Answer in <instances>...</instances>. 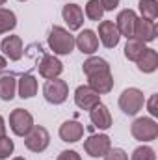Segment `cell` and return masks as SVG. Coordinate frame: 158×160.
<instances>
[{
	"mask_svg": "<svg viewBox=\"0 0 158 160\" xmlns=\"http://www.w3.org/2000/svg\"><path fill=\"white\" fill-rule=\"evenodd\" d=\"M48 47L54 54L67 56L75 48V36H71V32L62 26H52V30L48 34Z\"/></svg>",
	"mask_w": 158,
	"mask_h": 160,
	"instance_id": "obj_1",
	"label": "cell"
},
{
	"mask_svg": "<svg viewBox=\"0 0 158 160\" xmlns=\"http://www.w3.org/2000/svg\"><path fill=\"white\" fill-rule=\"evenodd\" d=\"M143 91L138 88H126L121 97H119V108L126 114V116H136L141 108H143Z\"/></svg>",
	"mask_w": 158,
	"mask_h": 160,
	"instance_id": "obj_2",
	"label": "cell"
},
{
	"mask_svg": "<svg viewBox=\"0 0 158 160\" xmlns=\"http://www.w3.org/2000/svg\"><path fill=\"white\" fill-rule=\"evenodd\" d=\"M69 95V86L65 80L60 78H50L45 82L43 86V97L50 102V104H62L67 101Z\"/></svg>",
	"mask_w": 158,
	"mask_h": 160,
	"instance_id": "obj_3",
	"label": "cell"
},
{
	"mask_svg": "<svg viewBox=\"0 0 158 160\" xmlns=\"http://www.w3.org/2000/svg\"><path fill=\"white\" fill-rule=\"evenodd\" d=\"M130 132L140 142H153L158 138V123L153 118H138L132 123Z\"/></svg>",
	"mask_w": 158,
	"mask_h": 160,
	"instance_id": "obj_4",
	"label": "cell"
},
{
	"mask_svg": "<svg viewBox=\"0 0 158 160\" xmlns=\"http://www.w3.org/2000/svg\"><path fill=\"white\" fill-rule=\"evenodd\" d=\"M50 143V134L45 127L34 125L32 130L24 136V145L26 149H30L32 153H43Z\"/></svg>",
	"mask_w": 158,
	"mask_h": 160,
	"instance_id": "obj_5",
	"label": "cell"
},
{
	"mask_svg": "<svg viewBox=\"0 0 158 160\" xmlns=\"http://www.w3.org/2000/svg\"><path fill=\"white\" fill-rule=\"evenodd\" d=\"M34 127V118L28 110L24 108H15L9 114V128L17 136H26Z\"/></svg>",
	"mask_w": 158,
	"mask_h": 160,
	"instance_id": "obj_6",
	"label": "cell"
},
{
	"mask_svg": "<svg viewBox=\"0 0 158 160\" xmlns=\"http://www.w3.org/2000/svg\"><path fill=\"white\" fill-rule=\"evenodd\" d=\"M110 149H112V142H110V138L106 134H91L84 142V151L93 158L104 157Z\"/></svg>",
	"mask_w": 158,
	"mask_h": 160,
	"instance_id": "obj_7",
	"label": "cell"
},
{
	"mask_svg": "<svg viewBox=\"0 0 158 160\" xmlns=\"http://www.w3.org/2000/svg\"><path fill=\"white\" fill-rule=\"evenodd\" d=\"M37 69H39V75L43 77V78H47V80L58 78V77L62 75V71H63V63H62L56 56L45 54V56L41 58Z\"/></svg>",
	"mask_w": 158,
	"mask_h": 160,
	"instance_id": "obj_8",
	"label": "cell"
},
{
	"mask_svg": "<svg viewBox=\"0 0 158 160\" xmlns=\"http://www.w3.org/2000/svg\"><path fill=\"white\" fill-rule=\"evenodd\" d=\"M99 39L106 48H116L119 45V39H121L117 26L112 21H101L99 22Z\"/></svg>",
	"mask_w": 158,
	"mask_h": 160,
	"instance_id": "obj_9",
	"label": "cell"
},
{
	"mask_svg": "<svg viewBox=\"0 0 158 160\" xmlns=\"http://www.w3.org/2000/svg\"><path fill=\"white\" fill-rule=\"evenodd\" d=\"M75 102L82 110H91L95 104L101 102V95L97 91H93L89 86H78L75 91Z\"/></svg>",
	"mask_w": 158,
	"mask_h": 160,
	"instance_id": "obj_10",
	"label": "cell"
},
{
	"mask_svg": "<svg viewBox=\"0 0 158 160\" xmlns=\"http://www.w3.org/2000/svg\"><path fill=\"white\" fill-rule=\"evenodd\" d=\"M136 19H138V15H136L132 9H123V11H119L117 19H116V26H117L119 36H125L126 39H132Z\"/></svg>",
	"mask_w": 158,
	"mask_h": 160,
	"instance_id": "obj_11",
	"label": "cell"
},
{
	"mask_svg": "<svg viewBox=\"0 0 158 160\" xmlns=\"http://www.w3.org/2000/svg\"><path fill=\"white\" fill-rule=\"evenodd\" d=\"M134 39L141 41V43H151L156 39V24L153 21L147 19H136L134 24Z\"/></svg>",
	"mask_w": 158,
	"mask_h": 160,
	"instance_id": "obj_12",
	"label": "cell"
},
{
	"mask_svg": "<svg viewBox=\"0 0 158 160\" xmlns=\"http://www.w3.org/2000/svg\"><path fill=\"white\" fill-rule=\"evenodd\" d=\"M0 48H2L4 56L9 58L11 62H19L22 58V52H24L22 39L19 36H7V38H4L2 43H0Z\"/></svg>",
	"mask_w": 158,
	"mask_h": 160,
	"instance_id": "obj_13",
	"label": "cell"
},
{
	"mask_svg": "<svg viewBox=\"0 0 158 160\" xmlns=\"http://www.w3.org/2000/svg\"><path fill=\"white\" fill-rule=\"evenodd\" d=\"M89 119L93 123V127H97L99 130H108L112 127V114H110L108 106H104L102 102L95 104L89 110Z\"/></svg>",
	"mask_w": 158,
	"mask_h": 160,
	"instance_id": "obj_14",
	"label": "cell"
},
{
	"mask_svg": "<svg viewBox=\"0 0 158 160\" xmlns=\"http://www.w3.org/2000/svg\"><path fill=\"white\" fill-rule=\"evenodd\" d=\"M87 82H89L87 86H89L93 91H97L99 95L110 93V91H112V88H114V77H112V73H110V71L91 75V77H87Z\"/></svg>",
	"mask_w": 158,
	"mask_h": 160,
	"instance_id": "obj_15",
	"label": "cell"
},
{
	"mask_svg": "<svg viewBox=\"0 0 158 160\" xmlns=\"http://www.w3.org/2000/svg\"><path fill=\"white\" fill-rule=\"evenodd\" d=\"M75 45L82 54H95L99 48V38L93 30H82L75 39Z\"/></svg>",
	"mask_w": 158,
	"mask_h": 160,
	"instance_id": "obj_16",
	"label": "cell"
},
{
	"mask_svg": "<svg viewBox=\"0 0 158 160\" xmlns=\"http://www.w3.org/2000/svg\"><path fill=\"white\" fill-rule=\"evenodd\" d=\"M62 17L67 22L69 30H78L84 24V11L77 4H65L63 9H62Z\"/></svg>",
	"mask_w": 158,
	"mask_h": 160,
	"instance_id": "obj_17",
	"label": "cell"
},
{
	"mask_svg": "<svg viewBox=\"0 0 158 160\" xmlns=\"http://www.w3.org/2000/svg\"><path fill=\"white\" fill-rule=\"evenodd\" d=\"M84 136V125L78 121H65L60 127V138L67 143H75Z\"/></svg>",
	"mask_w": 158,
	"mask_h": 160,
	"instance_id": "obj_18",
	"label": "cell"
},
{
	"mask_svg": "<svg viewBox=\"0 0 158 160\" xmlns=\"http://www.w3.org/2000/svg\"><path fill=\"white\" fill-rule=\"evenodd\" d=\"M86 77H91V75H97V73H106L110 71V63L104 60V58H99V56H91L84 62L82 65Z\"/></svg>",
	"mask_w": 158,
	"mask_h": 160,
	"instance_id": "obj_19",
	"label": "cell"
},
{
	"mask_svg": "<svg viewBox=\"0 0 158 160\" xmlns=\"http://www.w3.org/2000/svg\"><path fill=\"white\" fill-rule=\"evenodd\" d=\"M19 97L21 99H32L36 93H37V80L34 75H22L19 80Z\"/></svg>",
	"mask_w": 158,
	"mask_h": 160,
	"instance_id": "obj_20",
	"label": "cell"
},
{
	"mask_svg": "<svg viewBox=\"0 0 158 160\" xmlns=\"http://www.w3.org/2000/svg\"><path fill=\"white\" fill-rule=\"evenodd\" d=\"M138 63V69L141 73H155L158 67V54L155 48H147L145 54L136 62Z\"/></svg>",
	"mask_w": 158,
	"mask_h": 160,
	"instance_id": "obj_21",
	"label": "cell"
},
{
	"mask_svg": "<svg viewBox=\"0 0 158 160\" xmlns=\"http://www.w3.org/2000/svg\"><path fill=\"white\" fill-rule=\"evenodd\" d=\"M17 91V78L13 75H4L0 77V99L2 101H11Z\"/></svg>",
	"mask_w": 158,
	"mask_h": 160,
	"instance_id": "obj_22",
	"label": "cell"
},
{
	"mask_svg": "<svg viewBox=\"0 0 158 160\" xmlns=\"http://www.w3.org/2000/svg\"><path fill=\"white\" fill-rule=\"evenodd\" d=\"M145 50H147L145 43H141V41L132 38V39L126 41V45H125V58L130 60V62H138L145 54Z\"/></svg>",
	"mask_w": 158,
	"mask_h": 160,
	"instance_id": "obj_23",
	"label": "cell"
},
{
	"mask_svg": "<svg viewBox=\"0 0 158 160\" xmlns=\"http://www.w3.org/2000/svg\"><path fill=\"white\" fill-rule=\"evenodd\" d=\"M140 11H141V19L147 21H156L158 19V2L156 0H140Z\"/></svg>",
	"mask_w": 158,
	"mask_h": 160,
	"instance_id": "obj_24",
	"label": "cell"
},
{
	"mask_svg": "<svg viewBox=\"0 0 158 160\" xmlns=\"http://www.w3.org/2000/svg\"><path fill=\"white\" fill-rule=\"evenodd\" d=\"M17 26V17L11 9H4L0 8V34L11 32Z\"/></svg>",
	"mask_w": 158,
	"mask_h": 160,
	"instance_id": "obj_25",
	"label": "cell"
},
{
	"mask_svg": "<svg viewBox=\"0 0 158 160\" xmlns=\"http://www.w3.org/2000/svg\"><path fill=\"white\" fill-rule=\"evenodd\" d=\"M102 15H104V9H102V6H101L99 0H89L86 4V17L89 21L99 22V21H102Z\"/></svg>",
	"mask_w": 158,
	"mask_h": 160,
	"instance_id": "obj_26",
	"label": "cell"
},
{
	"mask_svg": "<svg viewBox=\"0 0 158 160\" xmlns=\"http://www.w3.org/2000/svg\"><path fill=\"white\" fill-rule=\"evenodd\" d=\"M132 160H156V153H155L153 147L141 145V147L134 149V153H132Z\"/></svg>",
	"mask_w": 158,
	"mask_h": 160,
	"instance_id": "obj_27",
	"label": "cell"
},
{
	"mask_svg": "<svg viewBox=\"0 0 158 160\" xmlns=\"http://www.w3.org/2000/svg\"><path fill=\"white\" fill-rule=\"evenodd\" d=\"M15 149L13 140H9L7 136H0V160H6Z\"/></svg>",
	"mask_w": 158,
	"mask_h": 160,
	"instance_id": "obj_28",
	"label": "cell"
},
{
	"mask_svg": "<svg viewBox=\"0 0 158 160\" xmlns=\"http://www.w3.org/2000/svg\"><path fill=\"white\" fill-rule=\"evenodd\" d=\"M104 160H128V157H126V153H125L123 149L116 147V149H110V151L104 155Z\"/></svg>",
	"mask_w": 158,
	"mask_h": 160,
	"instance_id": "obj_29",
	"label": "cell"
},
{
	"mask_svg": "<svg viewBox=\"0 0 158 160\" xmlns=\"http://www.w3.org/2000/svg\"><path fill=\"white\" fill-rule=\"evenodd\" d=\"M58 160H82L77 151H62Z\"/></svg>",
	"mask_w": 158,
	"mask_h": 160,
	"instance_id": "obj_30",
	"label": "cell"
},
{
	"mask_svg": "<svg viewBox=\"0 0 158 160\" xmlns=\"http://www.w3.org/2000/svg\"><path fill=\"white\" fill-rule=\"evenodd\" d=\"M99 2H101V6H102L104 11H114L119 6V0H99Z\"/></svg>",
	"mask_w": 158,
	"mask_h": 160,
	"instance_id": "obj_31",
	"label": "cell"
},
{
	"mask_svg": "<svg viewBox=\"0 0 158 160\" xmlns=\"http://www.w3.org/2000/svg\"><path fill=\"white\" fill-rule=\"evenodd\" d=\"M156 93L155 95H151V99H149V104H147V108H149V114L153 116V118H156L158 116V108H156Z\"/></svg>",
	"mask_w": 158,
	"mask_h": 160,
	"instance_id": "obj_32",
	"label": "cell"
},
{
	"mask_svg": "<svg viewBox=\"0 0 158 160\" xmlns=\"http://www.w3.org/2000/svg\"><path fill=\"white\" fill-rule=\"evenodd\" d=\"M0 136H6V123H4L2 116H0Z\"/></svg>",
	"mask_w": 158,
	"mask_h": 160,
	"instance_id": "obj_33",
	"label": "cell"
},
{
	"mask_svg": "<svg viewBox=\"0 0 158 160\" xmlns=\"http://www.w3.org/2000/svg\"><path fill=\"white\" fill-rule=\"evenodd\" d=\"M6 67H7V60H6L4 56H0V73H2Z\"/></svg>",
	"mask_w": 158,
	"mask_h": 160,
	"instance_id": "obj_34",
	"label": "cell"
},
{
	"mask_svg": "<svg viewBox=\"0 0 158 160\" xmlns=\"http://www.w3.org/2000/svg\"><path fill=\"white\" fill-rule=\"evenodd\" d=\"M6 2H7V0H0V6H4V4H6Z\"/></svg>",
	"mask_w": 158,
	"mask_h": 160,
	"instance_id": "obj_35",
	"label": "cell"
},
{
	"mask_svg": "<svg viewBox=\"0 0 158 160\" xmlns=\"http://www.w3.org/2000/svg\"><path fill=\"white\" fill-rule=\"evenodd\" d=\"M13 160H26V158H22V157H17V158H13Z\"/></svg>",
	"mask_w": 158,
	"mask_h": 160,
	"instance_id": "obj_36",
	"label": "cell"
},
{
	"mask_svg": "<svg viewBox=\"0 0 158 160\" xmlns=\"http://www.w3.org/2000/svg\"><path fill=\"white\" fill-rule=\"evenodd\" d=\"M19 2H24V0H19Z\"/></svg>",
	"mask_w": 158,
	"mask_h": 160,
	"instance_id": "obj_37",
	"label": "cell"
}]
</instances>
